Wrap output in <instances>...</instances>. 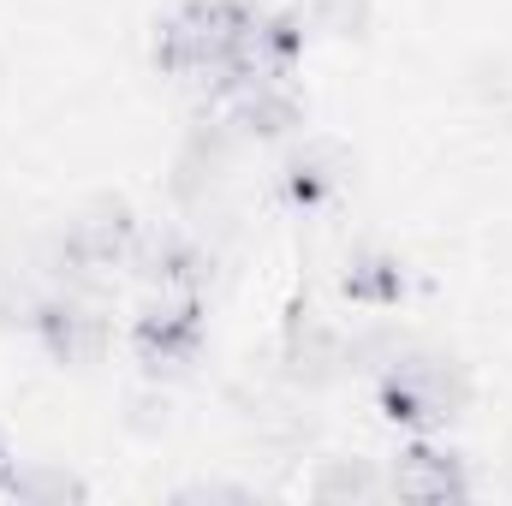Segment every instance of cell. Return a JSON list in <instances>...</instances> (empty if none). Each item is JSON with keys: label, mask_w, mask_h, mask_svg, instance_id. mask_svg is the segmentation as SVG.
I'll return each mask as SVG.
<instances>
[{"label": "cell", "mask_w": 512, "mask_h": 506, "mask_svg": "<svg viewBox=\"0 0 512 506\" xmlns=\"http://www.w3.org/2000/svg\"><path fill=\"white\" fill-rule=\"evenodd\" d=\"M382 399L405 423H447L465 405V381L441 358H393L382 376Z\"/></svg>", "instance_id": "6da1fadb"}, {"label": "cell", "mask_w": 512, "mask_h": 506, "mask_svg": "<svg viewBox=\"0 0 512 506\" xmlns=\"http://www.w3.org/2000/svg\"><path fill=\"white\" fill-rule=\"evenodd\" d=\"M137 352H143L149 370L191 364V352H197V304H191V292H167V304H155L137 322Z\"/></svg>", "instance_id": "7a4b0ae2"}, {"label": "cell", "mask_w": 512, "mask_h": 506, "mask_svg": "<svg viewBox=\"0 0 512 506\" xmlns=\"http://www.w3.org/2000/svg\"><path fill=\"white\" fill-rule=\"evenodd\" d=\"M233 126L245 131V137H286V131L298 126V96H292V84L286 78H239L233 90Z\"/></svg>", "instance_id": "3957f363"}, {"label": "cell", "mask_w": 512, "mask_h": 506, "mask_svg": "<svg viewBox=\"0 0 512 506\" xmlns=\"http://www.w3.org/2000/svg\"><path fill=\"white\" fill-rule=\"evenodd\" d=\"M36 328H42V340H48V352L54 358H66V364H84V358H96L102 352V316L78 298V292H66V298H54V304H42L36 310Z\"/></svg>", "instance_id": "277c9868"}, {"label": "cell", "mask_w": 512, "mask_h": 506, "mask_svg": "<svg viewBox=\"0 0 512 506\" xmlns=\"http://www.w3.org/2000/svg\"><path fill=\"white\" fill-rule=\"evenodd\" d=\"M387 489L405 495V501H453V495H465V471L441 447H405Z\"/></svg>", "instance_id": "5b68a950"}, {"label": "cell", "mask_w": 512, "mask_h": 506, "mask_svg": "<svg viewBox=\"0 0 512 506\" xmlns=\"http://www.w3.org/2000/svg\"><path fill=\"white\" fill-rule=\"evenodd\" d=\"M346 364V340L328 328V322H316L310 310H298L292 316V328H286V370H292V381H328L334 370Z\"/></svg>", "instance_id": "8992f818"}, {"label": "cell", "mask_w": 512, "mask_h": 506, "mask_svg": "<svg viewBox=\"0 0 512 506\" xmlns=\"http://www.w3.org/2000/svg\"><path fill=\"white\" fill-rule=\"evenodd\" d=\"M340 185V155L334 149H304V155H292V167H286V197L292 203H322L328 191Z\"/></svg>", "instance_id": "52a82bcc"}, {"label": "cell", "mask_w": 512, "mask_h": 506, "mask_svg": "<svg viewBox=\"0 0 512 506\" xmlns=\"http://www.w3.org/2000/svg\"><path fill=\"white\" fill-rule=\"evenodd\" d=\"M346 292L358 298V304H393L399 298V262L393 256H358L352 262V274H346Z\"/></svg>", "instance_id": "ba28073f"}, {"label": "cell", "mask_w": 512, "mask_h": 506, "mask_svg": "<svg viewBox=\"0 0 512 506\" xmlns=\"http://www.w3.org/2000/svg\"><path fill=\"white\" fill-rule=\"evenodd\" d=\"M316 495H322V501H346V495L370 501V495H382V477H376L364 459H346V465H334V471L316 477Z\"/></svg>", "instance_id": "9c48e42d"}, {"label": "cell", "mask_w": 512, "mask_h": 506, "mask_svg": "<svg viewBox=\"0 0 512 506\" xmlns=\"http://www.w3.org/2000/svg\"><path fill=\"white\" fill-rule=\"evenodd\" d=\"M6 495H18V501H66V495H78V483L60 477V471H24V477H6Z\"/></svg>", "instance_id": "30bf717a"}, {"label": "cell", "mask_w": 512, "mask_h": 506, "mask_svg": "<svg viewBox=\"0 0 512 506\" xmlns=\"http://www.w3.org/2000/svg\"><path fill=\"white\" fill-rule=\"evenodd\" d=\"M364 12H370V0H316V24L334 36H352L364 24Z\"/></svg>", "instance_id": "8fae6325"}, {"label": "cell", "mask_w": 512, "mask_h": 506, "mask_svg": "<svg viewBox=\"0 0 512 506\" xmlns=\"http://www.w3.org/2000/svg\"><path fill=\"white\" fill-rule=\"evenodd\" d=\"M0 489H6V459H0Z\"/></svg>", "instance_id": "7c38bea8"}]
</instances>
